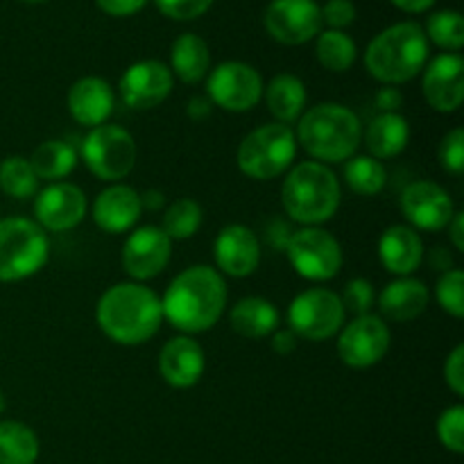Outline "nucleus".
Wrapping results in <instances>:
<instances>
[{
  "mask_svg": "<svg viewBox=\"0 0 464 464\" xmlns=\"http://www.w3.org/2000/svg\"><path fill=\"white\" fill-rule=\"evenodd\" d=\"M227 308L225 276L211 266H193L170 281L161 299L163 317L181 334H202Z\"/></svg>",
  "mask_w": 464,
  "mask_h": 464,
  "instance_id": "obj_1",
  "label": "nucleus"
},
{
  "mask_svg": "<svg viewBox=\"0 0 464 464\" xmlns=\"http://www.w3.org/2000/svg\"><path fill=\"white\" fill-rule=\"evenodd\" d=\"M95 322L113 343L125 347L145 344L161 329V299L143 284H116L100 297Z\"/></svg>",
  "mask_w": 464,
  "mask_h": 464,
  "instance_id": "obj_2",
  "label": "nucleus"
},
{
  "mask_svg": "<svg viewBox=\"0 0 464 464\" xmlns=\"http://www.w3.org/2000/svg\"><path fill=\"white\" fill-rule=\"evenodd\" d=\"M295 139L315 161L338 163L356 157L362 127L349 107L338 102H322L299 116Z\"/></svg>",
  "mask_w": 464,
  "mask_h": 464,
  "instance_id": "obj_3",
  "label": "nucleus"
},
{
  "mask_svg": "<svg viewBox=\"0 0 464 464\" xmlns=\"http://www.w3.org/2000/svg\"><path fill=\"white\" fill-rule=\"evenodd\" d=\"M429 62V39L420 23L403 21L385 27L370 41L365 66L374 80L397 86L420 75Z\"/></svg>",
  "mask_w": 464,
  "mask_h": 464,
  "instance_id": "obj_4",
  "label": "nucleus"
},
{
  "mask_svg": "<svg viewBox=\"0 0 464 464\" xmlns=\"http://www.w3.org/2000/svg\"><path fill=\"white\" fill-rule=\"evenodd\" d=\"M340 181L320 161H302L288 172L281 186V204L290 220L320 227L340 208Z\"/></svg>",
  "mask_w": 464,
  "mask_h": 464,
  "instance_id": "obj_5",
  "label": "nucleus"
},
{
  "mask_svg": "<svg viewBox=\"0 0 464 464\" xmlns=\"http://www.w3.org/2000/svg\"><path fill=\"white\" fill-rule=\"evenodd\" d=\"M50 256L45 231L27 218L0 220V281L12 284L34 276L44 270Z\"/></svg>",
  "mask_w": 464,
  "mask_h": 464,
  "instance_id": "obj_6",
  "label": "nucleus"
},
{
  "mask_svg": "<svg viewBox=\"0 0 464 464\" xmlns=\"http://www.w3.org/2000/svg\"><path fill=\"white\" fill-rule=\"evenodd\" d=\"M297 157V139L290 125L270 122L249 131L238 148V168L249 179H276Z\"/></svg>",
  "mask_w": 464,
  "mask_h": 464,
  "instance_id": "obj_7",
  "label": "nucleus"
},
{
  "mask_svg": "<svg viewBox=\"0 0 464 464\" xmlns=\"http://www.w3.org/2000/svg\"><path fill=\"white\" fill-rule=\"evenodd\" d=\"M86 168L102 181H121L134 170L139 148L134 136L121 125H100L86 134L82 143Z\"/></svg>",
  "mask_w": 464,
  "mask_h": 464,
  "instance_id": "obj_8",
  "label": "nucleus"
},
{
  "mask_svg": "<svg viewBox=\"0 0 464 464\" xmlns=\"http://www.w3.org/2000/svg\"><path fill=\"white\" fill-rule=\"evenodd\" d=\"M284 249L293 270L308 281H329L343 270V245L322 227L293 231Z\"/></svg>",
  "mask_w": 464,
  "mask_h": 464,
  "instance_id": "obj_9",
  "label": "nucleus"
},
{
  "mask_svg": "<svg viewBox=\"0 0 464 464\" xmlns=\"http://www.w3.org/2000/svg\"><path fill=\"white\" fill-rule=\"evenodd\" d=\"M344 313L340 295L326 288H311L299 293L288 308V324L297 338L320 343L329 340L344 326Z\"/></svg>",
  "mask_w": 464,
  "mask_h": 464,
  "instance_id": "obj_10",
  "label": "nucleus"
},
{
  "mask_svg": "<svg viewBox=\"0 0 464 464\" xmlns=\"http://www.w3.org/2000/svg\"><path fill=\"white\" fill-rule=\"evenodd\" d=\"M392 335L383 317L367 315L353 317L349 324L340 329L338 338V356L340 361L353 370H367V367L379 365L390 352Z\"/></svg>",
  "mask_w": 464,
  "mask_h": 464,
  "instance_id": "obj_11",
  "label": "nucleus"
},
{
  "mask_svg": "<svg viewBox=\"0 0 464 464\" xmlns=\"http://www.w3.org/2000/svg\"><path fill=\"white\" fill-rule=\"evenodd\" d=\"M207 93L216 107L243 113L256 107L263 98V80L258 71L243 62H225L211 71Z\"/></svg>",
  "mask_w": 464,
  "mask_h": 464,
  "instance_id": "obj_12",
  "label": "nucleus"
},
{
  "mask_svg": "<svg viewBox=\"0 0 464 464\" xmlns=\"http://www.w3.org/2000/svg\"><path fill=\"white\" fill-rule=\"evenodd\" d=\"M267 34L284 45H302L315 39L322 27L315 0H272L263 14Z\"/></svg>",
  "mask_w": 464,
  "mask_h": 464,
  "instance_id": "obj_13",
  "label": "nucleus"
},
{
  "mask_svg": "<svg viewBox=\"0 0 464 464\" xmlns=\"http://www.w3.org/2000/svg\"><path fill=\"white\" fill-rule=\"evenodd\" d=\"M172 240L161 227H139L122 245V267L139 284L161 275L170 263Z\"/></svg>",
  "mask_w": 464,
  "mask_h": 464,
  "instance_id": "obj_14",
  "label": "nucleus"
},
{
  "mask_svg": "<svg viewBox=\"0 0 464 464\" xmlns=\"http://www.w3.org/2000/svg\"><path fill=\"white\" fill-rule=\"evenodd\" d=\"M86 216V195L80 186L53 181L34 198L36 225L44 231L75 229Z\"/></svg>",
  "mask_w": 464,
  "mask_h": 464,
  "instance_id": "obj_15",
  "label": "nucleus"
},
{
  "mask_svg": "<svg viewBox=\"0 0 464 464\" xmlns=\"http://www.w3.org/2000/svg\"><path fill=\"white\" fill-rule=\"evenodd\" d=\"M121 98L130 109L148 111L159 107L172 91L170 68L157 59H143L136 62L122 72L121 77Z\"/></svg>",
  "mask_w": 464,
  "mask_h": 464,
  "instance_id": "obj_16",
  "label": "nucleus"
},
{
  "mask_svg": "<svg viewBox=\"0 0 464 464\" xmlns=\"http://www.w3.org/2000/svg\"><path fill=\"white\" fill-rule=\"evenodd\" d=\"M421 91L435 111H458L464 100V62L460 54L444 53L426 62Z\"/></svg>",
  "mask_w": 464,
  "mask_h": 464,
  "instance_id": "obj_17",
  "label": "nucleus"
},
{
  "mask_svg": "<svg viewBox=\"0 0 464 464\" xmlns=\"http://www.w3.org/2000/svg\"><path fill=\"white\" fill-rule=\"evenodd\" d=\"M403 218L412 229L440 231L447 229L456 207L447 190L435 181H415L401 195Z\"/></svg>",
  "mask_w": 464,
  "mask_h": 464,
  "instance_id": "obj_18",
  "label": "nucleus"
},
{
  "mask_svg": "<svg viewBox=\"0 0 464 464\" xmlns=\"http://www.w3.org/2000/svg\"><path fill=\"white\" fill-rule=\"evenodd\" d=\"M216 263L225 275L234 279H245L254 275L261 263V240L256 238L249 227L245 225H227L218 234L213 245Z\"/></svg>",
  "mask_w": 464,
  "mask_h": 464,
  "instance_id": "obj_19",
  "label": "nucleus"
},
{
  "mask_svg": "<svg viewBox=\"0 0 464 464\" xmlns=\"http://www.w3.org/2000/svg\"><path fill=\"white\" fill-rule=\"evenodd\" d=\"M204 370H207L204 349L188 335L168 340L159 353V372L170 388H193L204 376Z\"/></svg>",
  "mask_w": 464,
  "mask_h": 464,
  "instance_id": "obj_20",
  "label": "nucleus"
},
{
  "mask_svg": "<svg viewBox=\"0 0 464 464\" xmlns=\"http://www.w3.org/2000/svg\"><path fill=\"white\" fill-rule=\"evenodd\" d=\"M68 111H71L72 121L80 122L82 127H100L107 122V118L111 116L113 104H116V95L113 89L109 86L107 80L102 77H82L68 91Z\"/></svg>",
  "mask_w": 464,
  "mask_h": 464,
  "instance_id": "obj_21",
  "label": "nucleus"
},
{
  "mask_svg": "<svg viewBox=\"0 0 464 464\" xmlns=\"http://www.w3.org/2000/svg\"><path fill=\"white\" fill-rule=\"evenodd\" d=\"M140 213H143L140 195L125 184L109 186L93 202L95 225L107 234H125L134 229Z\"/></svg>",
  "mask_w": 464,
  "mask_h": 464,
  "instance_id": "obj_22",
  "label": "nucleus"
},
{
  "mask_svg": "<svg viewBox=\"0 0 464 464\" xmlns=\"http://www.w3.org/2000/svg\"><path fill=\"white\" fill-rule=\"evenodd\" d=\"M379 258L394 276H411L424 261L421 236L408 225H392L379 240Z\"/></svg>",
  "mask_w": 464,
  "mask_h": 464,
  "instance_id": "obj_23",
  "label": "nucleus"
},
{
  "mask_svg": "<svg viewBox=\"0 0 464 464\" xmlns=\"http://www.w3.org/2000/svg\"><path fill=\"white\" fill-rule=\"evenodd\" d=\"M429 288L415 276L390 281L379 295V311L390 322H412L429 306Z\"/></svg>",
  "mask_w": 464,
  "mask_h": 464,
  "instance_id": "obj_24",
  "label": "nucleus"
},
{
  "mask_svg": "<svg viewBox=\"0 0 464 464\" xmlns=\"http://www.w3.org/2000/svg\"><path fill=\"white\" fill-rule=\"evenodd\" d=\"M279 308L263 297H245L229 311V324L238 335L261 340L279 329Z\"/></svg>",
  "mask_w": 464,
  "mask_h": 464,
  "instance_id": "obj_25",
  "label": "nucleus"
},
{
  "mask_svg": "<svg viewBox=\"0 0 464 464\" xmlns=\"http://www.w3.org/2000/svg\"><path fill=\"white\" fill-rule=\"evenodd\" d=\"M170 72L184 84H198L208 75L211 68V50L202 36L186 32L177 36L170 48Z\"/></svg>",
  "mask_w": 464,
  "mask_h": 464,
  "instance_id": "obj_26",
  "label": "nucleus"
},
{
  "mask_svg": "<svg viewBox=\"0 0 464 464\" xmlns=\"http://www.w3.org/2000/svg\"><path fill=\"white\" fill-rule=\"evenodd\" d=\"M408 140H411V125L401 113H379L365 131L367 152L379 161L401 154Z\"/></svg>",
  "mask_w": 464,
  "mask_h": 464,
  "instance_id": "obj_27",
  "label": "nucleus"
},
{
  "mask_svg": "<svg viewBox=\"0 0 464 464\" xmlns=\"http://www.w3.org/2000/svg\"><path fill=\"white\" fill-rule=\"evenodd\" d=\"M263 93H266L270 113L276 118V122H284V125L299 121L306 107V86L297 75H290V72L276 75L267 84V89H263Z\"/></svg>",
  "mask_w": 464,
  "mask_h": 464,
  "instance_id": "obj_28",
  "label": "nucleus"
},
{
  "mask_svg": "<svg viewBox=\"0 0 464 464\" xmlns=\"http://www.w3.org/2000/svg\"><path fill=\"white\" fill-rule=\"evenodd\" d=\"M30 166L39 179L62 181L77 166V152L66 140H45L32 152Z\"/></svg>",
  "mask_w": 464,
  "mask_h": 464,
  "instance_id": "obj_29",
  "label": "nucleus"
},
{
  "mask_svg": "<svg viewBox=\"0 0 464 464\" xmlns=\"http://www.w3.org/2000/svg\"><path fill=\"white\" fill-rule=\"evenodd\" d=\"M39 458V440L30 426L21 421H0V464H34Z\"/></svg>",
  "mask_w": 464,
  "mask_h": 464,
  "instance_id": "obj_30",
  "label": "nucleus"
},
{
  "mask_svg": "<svg viewBox=\"0 0 464 464\" xmlns=\"http://www.w3.org/2000/svg\"><path fill=\"white\" fill-rule=\"evenodd\" d=\"M344 181L356 195L372 198V195H379L385 188L388 170H385L379 159L370 157V154L352 157L344 161Z\"/></svg>",
  "mask_w": 464,
  "mask_h": 464,
  "instance_id": "obj_31",
  "label": "nucleus"
},
{
  "mask_svg": "<svg viewBox=\"0 0 464 464\" xmlns=\"http://www.w3.org/2000/svg\"><path fill=\"white\" fill-rule=\"evenodd\" d=\"M356 44L349 34L340 30H326L317 34L315 44V57L326 71L331 72H344L353 66L356 62Z\"/></svg>",
  "mask_w": 464,
  "mask_h": 464,
  "instance_id": "obj_32",
  "label": "nucleus"
},
{
  "mask_svg": "<svg viewBox=\"0 0 464 464\" xmlns=\"http://www.w3.org/2000/svg\"><path fill=\"white\" fill-rule=\"evenodd\" d=\"M202 227V208L195 199L181 198L175 199L163 213L161 231L170 240H188Z\"/></svg>",
  "mask_w": 464,
  "mask_h": 464,
  "instance_id": "obj_33",
  "label": "nucleus"
},
{
  "mask_svg": "<svg viewBox=\"0 0 464 464\" xmlns=\"http://www.w3.org/2000/svg\"><path fill=\"white\" fill-rule=\"evenodd\" d=\"M39 188V177L25 157H7L0 161V190L14 199L34 198Z\"/></svg>",
  "mask_w": 464,
  "mask_h": 464,
  "instance_id": "obj_34",
  "label": "nucleus"
},
{
  "mask_svg": "<svg viewBox=\"0 0 464 464\" xmlns=\"http://www.w3.org/2000/svg\"><path fill=\"white\" fill-rule=\"evenodd\" d=\"M424 34L442 50L458 53L464 45V18L453 9H440L429 16Z\"/></svg>",
  "mask_w": 464,
  "mask_h": 464,
  "instance_id": "obj_35",
  "label": "nucleus"
},
{
  "mask_svg": "<svg viewBox=\"0 0 464 464\" xmlns=\"http://www.w3.org/2000/svg\"><path fill=\"white\" fill-rule=\"evenodd\" d=\"M435 297H438L442 311L460 320L464 315V272L458 267L444 272L435 288Z\"/></svg>",
  "mask_w": 464,
  "mask_h": 464,
  "instance_id": "obj_36",
  "label": "nucleus"
},
{
  "mask_svg": "<svg viewBox=\"0 0 464 464\" xmlns=\"http://www.w3.org/2000/svg\"><path fill=\"white\" fill-rule=\"evenodd\" d=\"M438 438L444 449L453 453L464 451V408L458 406L447 408L438 420Z\"/></svg>",
  "mask_w": 464,
  "mask_h": 464,
  "instance_id": "obj_37",
  "label": "nucleus"
},
{
  "mask_svg": "<svg viewBox=\"0 0 464 464\" xmlns=\"http://www.w3.org/2000/svg\"><path fill=\"white\" fill-rule=\"evenodd\" d=\"M344 313H352L353 317L367 315L374 304V285L367 279H352L344 285V293L340 295Z\"/></svg>",
  "mask_w": 464,
  "mask_h": 464,
  "instance_id": "obj_38",
  "label": "nucleus"
},
{
  "mask_svg": "<svg viewBox=\"0 0 464 464\" xmlns=\"http://www.w3.org/2000/svg\"><path fill=\"white\" fill-rule=\"evenodd\" d=\"M216 0H154L159 12L172 21H193L207 14Z\"/></svg>",
  "mask_w": 464,
  "mask_h": 464,
  "instance_id": "obj_39",
  "label": "nucleus"
},
{
  "mask_svg": "<svg viewBox=\"0 0 464 464\" xmlns=\"http://www.w3.org/2000/svg\"><path fill=\"white\" fill-rule=\"evenodd\" d=\"M440 163L451 175H462L464 172V131L460 127L449 131L440 145Z\"/></svg>",
  "mask_w": 464,
  "mask_h": 464,
  "instance_id": "obj_40",
  "label": "nucleus"
},
{
  "mask_svg": "<svg viewBox=\"0 0 464 464\" xmlns=\"http://www.w3.org/2000/svg\"><path fill=\"white\" fill-rule=\"evenodd\" d=\"M322 25H329V30H340L352 25L356 21V5L352 0H326L320 7Z\"/></svg>",
  "mask_w": 464,
  "mask_h": 464,
  "instance_id": "obj_41",
  "label": "nucleus"
},
{
  "mask_svg": "<svg viewBox=\"0 0 464 464\" xmlns=\"http://www.w3.org/2000/svg\"><path fill=\"white\" fill-rule=\"evenodd\" d=\"M444 381L456 397H464V344H458L444 362Z\"/></svg>",
  "mask_w": 464,
  "mask_h": 464,
  "instance_id": "obj_42",
  "label": "nucleus"
},
{
  "mask_svg": "<svg viewBox=\"0 0 464 464\" xmlns=\"http://www.w3.org/2000/svg\"><path fill=\"white\" fill-rule=\"evenodd\" d=\"M145 3H148V0H95V5H98L104 14L118 18L131 16V14L140 12V9L145 7Z\"/></svg>",
  "mask_w": 464,
  "mask_h": 464,
  "instance_id": "obj_43",
  "label": "nucleus"
},
{
  "mask_svg": "<svg viewBox=\"0 0 464 464\" xmlns=\"http://www.w3.org/2000/svg\"><path fill=\"white\" fill-rule=\"evenodd\" d=\"M374 100L376 107L381 109V113H399V109H401L403 104L401 91L394 89V86H383V89H379Z\"/></svg>",
  "mask_w": 464,
  "mask_h": 464,
  "instance_id": "obj_44",
  "label": "nucleus"
},
{
  "mask_svg": "<svg viewBox=\"0 0 464 464\" xmlns=\"http://www.w3.org/2000/svg\"><path fill=\"white\" fill-rule=\"evenodd\" d=\"M297 340L299 338L290 329H276L275 335H272V349L276 353H281V356H288V353H293L297 349Z\"/></svg>",
  "mask_w": 464,
  "mask_h": 464,
  "instance_id": "obj_45",
  "label": "nucleus"
},
{
  "mask_svg": "<svg viewBox=\"0 0 464 464\" xmlns=\"http://www.w3.org/2000/svg\"><path fill=\"white\" fill-rule=\"evenodd\" d=\"M447 229H449V238H451L456 252H464V213L462 211L453 213V218H451V222L447 225Z\"/></svg>",
  "mask_w": 464,
  "mask_h": 464,
  "instance_id": "obj_46",
  "label": "nucleus"
},
{
  "mask_svg": "<svg viewBox=\"0 0 464 464\" xmlns=\"http://www.w3.org/2000/svg\"><path fill=\"white\" fill-rule=\"evenodd\" d=\"M208 113H211V100L193 98L188 102V116L193 118V121H202V118H207Z\"/></svg>",
  "mask_w": 464,
  "mask_h": 464,
  "instance_id": "obj_47",
  "label": "nucleus"
},
{
  "mask_svg": "<svg viewBox=\"0 0 464 464\" xmlns=\"http://www.w3.org/2000/svg\"><path fill=\"white\" fill-rule=\"evenodd\" d=\"M390 3L397 5L399 9H403V12L421 14V12H426L429 7H433L435 0H390Z\"/></svg>",
  "mask_w": 464,
  "mask_h": 464,
  "instance_id": "obj_48",
  "label": "nucleus"
},
{
  "mask_svg": "<svg viewBox=\"0 0 464 464\" xmlns=\"http://www.w3.org/2000/svg\"><path fill=\"white\" fill-rule=\"evenodd\" d=\"M5 408H7V401H5V392H3V390H0V415H3V412H5Z\"/></svg>",
  "mask_w": 464,
  "mask_h": 464,
  "instance_id": "obj_49",
  "label": "nucleus"
},
{
  "mask_svg": "<svg viewBox=\"0 0 464 464\" xmlns=\"http://www.w3.org/2000/svg\"><path fill=\"white\" fill-rule=\"evenodd\" d=\"M25 3H45V0H25Z\"/></svg>",
  "mask_w": 464,
  "mask_h": 464,
  "instance_id": "obj_50",
  "label": "nucleus"
}]
</instances>
